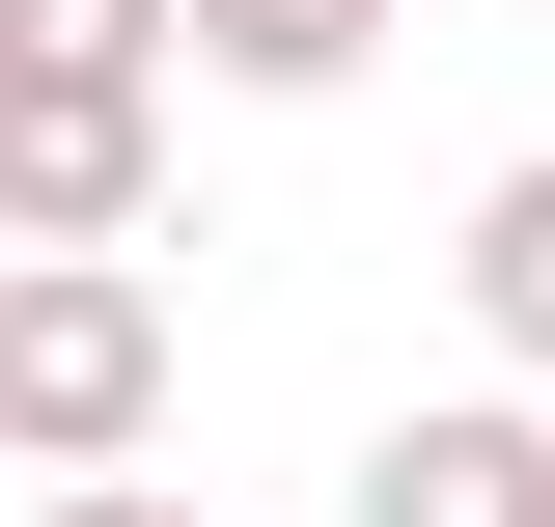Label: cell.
Here are the masks:
<instances>
[{
	"instance_id": "cell-1",
	"label": "cell",
	"mask_w": 555,
	"mask_h": 527,
	"mask_svg": "<svg viewBox=\"0 0 555 527\" xmlns=\"http://www.w3.org/2000/svg\"><path fill=\"white\" fill-rule=\"evenodd\" d=\"M139 445H167V278L0 250V472H139Z\"/></svg>"
},
{
	"instance_id": "cell-2",
	"label": "cell",
	"mask_w": 555,
	"mask_h": 527,
	"mask_svg": "<svg viewBox=\"0 0 555 527\" xmlns=\"http://www.w3.org/2000/svg\"><path fill=\"white\" fill-rule=\"evenodd\" d=\"M167 222V83H0V250H139Z\"/></svg>"
},
{
	"instance_id": "cell-3",
	"label": "cell",
	"mask_w": 555,
	"mask_h": 527,
	"mask_svg": "<svg viewBox=\"0 0 555 527\" xmlns=\"http://www.w3.org/2000/svg\"><path fill=\"white\" fill-rule=\"evenodd\" d=\"M361 527H555V416H500V389H416L389 445H361Z\"/></svg>"
},
{
	"instance_id": "cell-4",
	"label": "cell",
	"mask_w": 555,
	"mask_h": 527,
	"mask_svg": "<svg viewBox=\"0 0 555 527\" xmlns=\"http://www.w3.org/2000/svg\"><path fill=\"white\" fill-rule=\"evenodd\" d=\"M167 56H195V83H250V112H334V83L389 56V0H167Z\"/></svg>"
},
{
	"instance_id": "cell-5",
	"label": "cell",
	"mask_w": 555,
	"mask_h": 527,
	"mask_svg": "<svg viewBox=\"0 0 555 527\" xmlns=\"http://www.w3.org/2000/svg\"><path fill=\"white\" fill-rule=\"evenodd\" d=\"M444 278H473V333H500V361L555 389V167H500V195H473V250H444Z\"/></svg>"
},
{
	"instance_id": "cell-6",
	"label": "cell",
	"mask_w": 555,
	"mask_h": 527,
	"mask_svg": "<svg viewBox=\"0 0 555 527\" xmlns=\"http://www.w3.org/2000/svg\"><path fill=\"white\" fill-rule=\"evenodd\" d=\"M0 83H167V0H0Z\"/></svg>"
},
{
	"instance_id": "cell-7",
	"label": "cell",
	"mask_w": 555,
	"mask_h": 527,
	"mask_svg": "<svg viewBox=\"0 0 555 527\" xmlns=\"http://www.w3.org/2000/svg\"><path fill=\"white\" fill-rule=\"evenodd\" d=\"M28 527H195V500H139V472H56V500H28Z\"/></svg>"
}]
</instances>
